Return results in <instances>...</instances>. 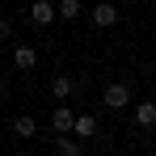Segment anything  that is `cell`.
Returning <instances> with one entry per match:
<instances>
[{
	"label": "cell",
	"instance_id": "cell-1",
	"mask_svg": "<svg viewBox=\"0 0 156 156\" xmlns=\"http://www.w3.org/2000/svg\"><path fill=\"white\" fill-rule=\"evenodd\" d=\"M101 101L110 105V110H127L131 105V89L122 84V80H110V84L101 89Z\"/></svg>",
	"mask_w": 156,
	"mask_h": 156
},
{
	"label": "cell",
	"instance_id": "cell-2",
	"mask_svg": "<svg viewBox=\"0 0 156 156\" xmlns=\"http://www.w3.org/2000/svg\"><path fill=\"white\" fill-rule=\"evenodd\" d=\"M51 127H55V135H72L76 110H72V105H55V110H51Z\"/></svg>",
	"mask_w": 156,
	"mask_h": 156
},
{
	"label": "cell",
	"instance_id": "cell-3",
	"mask_svg": "<svg viewBox=\"0 0 156 156\" xmlns=\"http://www.w3.org/2000/svg\"><path fill=\"white\" fill-rule=\"evenodd\" d=\"M30 21H34V26H51V21H59V17H55V4L51 0H34V4H30Z\"/></svg>",
	"mask_w": 156,
	"mask_h": 156
},
{
	"label": "cell",
	"instance_id": "cell-4",
	"mask_svg": "<svg viewBox=\"0 0 156 156\" xmlns=\"http://www.w3.org/2000/svg\"><path fill=\"white\" fill-rule=\"evenodd\" d=\"M89 17H93V26H101V30H110L114 21H118V9L110 4V0H101V4H93L89 9Z\"/></svg>",
	"mask_w": 156,
	"mask_h": 156
},
{
	"label": "cell",
	"instance_id": "cell-5",
	"mask_svg": "<svg viewBox=\"0 0 156 156\" xmlns=\"http://www.w3.org/2000/svg\"><path fill=\"white\" fill-rule=\"evenodd\" d=\"M93 135H97V118H93V114H76L72 139H93Z\"/></svg>",
	"mask_w": 156,
	"mask_h": 156
},
{
	"label": "cell",
	"instance_id": "cell-6",
	"mask_svg": "<svg viewBox=\"0 0 156 156\" xmlns=\"http://www.w3.org/2000/svg\"><path fill=\"white\" fill-rule=\"evenodd\" d=\"M55 17L76 21V17H84V4H80V0H55Z\"/></svg>",
	"mask_w": 156,
	"mask_h": 156
},
{
	"label": "cell",
	"instance_id": "cell-7",
	"mask_svg": "<svg viewBox=\"0 0 156 156\" xmlns=\"http://www.w3.org/2000/svg\"><path fill=\"white\" fill-rule=\"evenodd\" d=\"M76 89H80V80H72V76H55V80H51V93L59 97V101H63V97H72Z\"/></svg>",
	"mask_w": 156,
	"mask_h": 156
},
{
	"label": "cell",
	"instance_id": "cell-8",
	"mask_svg": "<svg viewBox=\"0 0 156 156\" xmlns=\"http://www.w3.org/2000/svg\"><path fill=\"white\" fill-rule=\"evenodd\" d=\"M13 63H17L21 72H30V68L38 63V51H34V47H13Z\"/></svg>",
	"mask_w": 156,
	"mask_h": 156
},
{
	"label": "cell",
	"instance_id": "cell-9",
	"mask_svg": "<svg viewBox=\"0 0 156 156\" xmlns=\"http://www.w3.org/2000/svg\"><path fill=\"white\" fill-rule=\"evenodd\" d=\"M34 131H38V118H30V114H17V118H13V135H17V139H30Z\"/></svg>",
	"mask_w": 156,
	"mask_h": 156
},
{
	"label": "cell",
	"instance_id": "cell-10",
	"mask_svg": "<svg viewBox=\"0 0 156 156\" xmlns=\"http://www.w3.org/2000/svg\"><path fill=\"white\" fill-rule=\"evenodd\" d=\"M135 122L139 127H156V101H139L135 105Z\"/></svg>",
	"mask_w": 156,
	"mask_h": 156
},
{
	"label": "cell",
	"instance_id": "cell-11",
	"mask_svg": "<svg viewBox=\"0 0 156 156\" xmlns=\"http://www.w3.org/2000/svg\"><path fill=\"white\" fill-rule=\"evenodd\" d=\"M55 148H59V156H84L80 139H72V135H59V139H55Z\"/></svg>",
	"mask_w": 156,
	"mask_h": 156
},
{
	"label": "cell",
	"instance_id": "cell-12",
	"mask_svg": "<svg viewBox=\"0 0 156 156\" xmlns=\"http://www.w3.org/2000/svg\"><path fill=\"white\" fill-rule=\"evenodd\" d=\"M0 38H13V21L9 17H0Z\"/></svg>",
	"mask_w": 156,
	"mask_h": 156
},
{
	"label": "cell",
	"instance_id": "cell-13",
	"mask_svg": "<svg viewBox=\"0 0 156 156\" xmlns=\"http://www.w3.org/2000/svg\"><path fill=\"white\" fill-rule=\"evenodd\" d=\"M4 97H9V84H4V80H0V101H4Z\"/></svg>",
	"mask_w": 156,
	"mask_h": 156
},
{
	"label": "cell",
	"instance_id": "cell-14",
	"mask_svg": "<svg viewBox=\"0 0 156 156\" xmlns=\"http://www.w3.org/2000/svg\"><path fill=\"white\" fill-rule=\"evenodd\" d=\"M13 156H30V152H13Z\"/></svg>",
	"mask_w": 156,
	"mask_h": 156
}]
</instances>
